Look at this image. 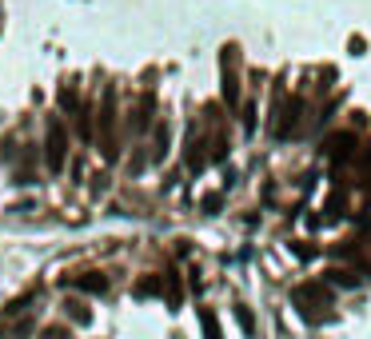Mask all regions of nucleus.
<instances>
[{"mask_svg": "<svg viewBox=\"0 0 371 339\" xmlns=\"http://www.w3.org/2000/svg\"><path fill=\"white\" fill-rule=\"evenodd\" d=\"M296 303L307 319H324L320 307H331V295H327L324 284H307V288H296Z\"/></svg>", "mask_w": 371, "mask_h": 339, "instance_id": "3", "label": "nucleus"}, {"mask_svg": "<svg viewBox=\"0 0 371 339\" xmlns=\"http://www.w3.org/2000/svg\"><path fill=\"white\" fill-rule=\"evenodd\" d=\"M72 284H76L80 292H88V295L108 292V275H104V271H80V275H72Z\"/></svg>", "mask_w": 371, "mask_h": 339, "instance_id": "6", "label": "nucleus"}, {"mask_svg": "<svg viewBox=\"0 0 371 339\" xmlns=\"http://www.w3.org/2000/svg\"><path fill=\"white\" fill-rule=\"evenodd\" d=\"M164 292H168V307H172V312H180V299H184V288H180L176 271H164Z\"/></svg>", "mask_w": 371, "mask_h": 339, "instance_id": "8", "label": "nucleus"}, {"mask_svg": "<svg viewBox=\"0 0 371 339\" xmlns=\"http://www.w3.org/2000/svg\"><path fill=\"white\" fill-rule=\"evenodd\" d=\"M64 307H68V316L76 319V323H92V312H88V307H84V303H80V299H68V303H64Z\"/></svg>", "mask_w": 371, "mask_h": 339, "instance_id": "13", "label": "nucleus"}, {"mask_svg": "<svg viewBox=\"0 0 371 339\" xmlns=\"http://www.w3.org/2000/svg\"><path fill=\"white\" fill-rule=\"evenodd\" d=\"M351 152H355V136L351 132H340L327 140V156L331 160H351Z\"/></svg>", "mask_w": 371, "mask_h": 339, "instance_id": "7", "label": "nucleus"}, {"mask_svg": "<svg viewBox=\"0 0 371 339\" xmlns=\"http://www.w3.org/2000/svg\"><path fill=\"white\" fill-rule=\"evenodd\" d=\"M235 319H240V327H244V331H255V319H252L248 307H235Z\"/></svg>", "mask_w": 371, "mask_h": 339, "instance_id": "17", "label": "nucleus"}, {"mask_svg": "<svg viewBox=\"0 0 371 339\" xmlns=\"http://www.w3.org/2000/svg\"><path fill=\"white\" fill-rule=\"evenodd\" d=\"M152 124V96H140V108H136V120H132V128L136 132H144Z\"/></svg>", "mask_w": 371, "mask_h": 339, "instance_id": "11", "label": "nucleus"}, {"mask_svg": "<svg viewBox=\"0 0 371 339\" xmlns=\"http://www.w3.org/2000/svg\"><path fill=\"white\" fill-rule=\"evenodd\" d=\"M164 292V275H144L136 284V295L140 299H148V295H160Z\"/></svg>", "mask_w": 371, "mask_h": 339, "instance_id": "10", "label": "nucleus"}, {"mask_svg": "<svg viewBox=\"0 0 371 339\" xmlns=\"http://www.w3.org/2000/svg\"><path fill=\"white\" fill-rule=\"evenodd\" d=\"M200 323H204V336H208V339H220V323H216V316H212L208 307L200 312Z\"/></svg>", "mask_w": 371, "mask_h": 339, "instance_id": "14", "label": "nucleus"}, {"mask_svg": "<svg viewBox=\"0 0 371 339\" xmlns=\"http://www.w3.org/2000/svg\"><path fill=\"white\" fill-rule=\"evenodd\" d=\"M100 148L104 160H116V92H104V104H100Z\"/></svg>", "mask_w": 371, "mask_h": 339, "instance_id": "2", "label": "nucleus"}, {"mask_svg": "<svg viewBox=\"0 0 371 339\" xmlns=\"http://www.w3.org/2000/svg\"><path fill=\"white\" fill-rule=\"evenodd\" d=\"M331 284H344V288H355L359 279H355V275H351L348 268H335V271H331Z\"/></svg>", "mask_w": 371, "mask_h": 339, "instance_id": "16", "label": "nucleus"}, {"mask_svg": "<svg viewBox=\"0 0 371 339\" xmlns=\"http://www.w3.org/2000/svg\"><path fill=\"white\" fill-rule=\"evenodd\" d=\"M32 331H36V316H32V312L4 319V339H28Z\"/></svg>", "mask_w": 371, "mask_h": 339, "instance_id": "5", "label": "nucleus"}, {"mask_svg": "<svg viewBox=\"0 0 371 339\" xmlns=\"http://www.w3.org/2000/svg\"><path fill=\"white\" fill-rule=\"evenodd\" d=\"M76 136H80V140H92V108H88V104L76 108Z\"/></svg>", "mask_w": 371, "mask_h": 339, "instance_id": "9", "label": "nucleus"}, {"mask_svg": "<svg viewBox=\"0 0 371 339\" xmlns=\"http://www.w3.org/2000/svg\"><path fill=\"white\" fill-rule=\"evenodd\" d=\"M300 116H303V100H300V96H292V100L283 104L279 120H276V136H279V140L296 136V128H300Z\"/></svg>", "mask_w": 371, "mask_h": 339, "instance_id": "4", "label": "nucleus"}, {"mask_svg": "<svg viewBox=\"0 0 371 339\" xmlns=\"http://www.w3.org/2000/svg\"><path fill=\"white\" fill-rule=\"evenodd\" d=\"M60 108L68 116H76V108H80V100H76V84H64L60 88Z\"/></svg>", "mask_w": 371, "mask_h": 339, "instance_id": "12", "label": "nucleus"}, {"mask_svg": "<svg viewBox=\"0 0 371 339\" xmlns=\"http://www.w3.org/2000/svg\"><path fill=\"white\" fill-rule=\"evenodd\" d=\"M40 339H72V331L64 327V323H52V327H44V331H40Z\"/></svg>", "mask_w": 371, "mask_h": 339, "instance_id": "15", "label": "nucleus"}, {"mask_svg": "<svg viewBox=\"0 0 371 339\" xmlns=\"http://www.w3.org/2000/svg\"><path fill=\"white\" fill-rule=\"evenodd\" d=\"M68 160V132H64V120L60 116H48V132H44V164L48 172H60Z\"/></svg>", "mask_w": 371, "mask_h": 339, "instance_id": "1", "label": "nucleus"}]
</instances>
